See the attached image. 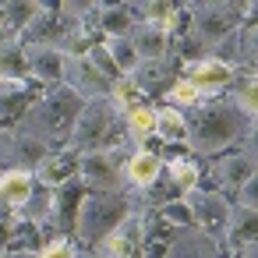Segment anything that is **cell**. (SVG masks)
Listing matches in <instances>:
<instances>
[{
	"label": "cell",
	"instance_id": "cell-17",
	"mask_svg": "<svg viewBox=\"0 0 258 258\" xmlns=\"http://www.w3.org/2000/svg\"><path fill=\"white\" fill-rule=\"evenodd\" d=\"M124 131H127L135 142L149 138V135L156 131V110H145V106H131V110H124Z\"/></svg>",
	"mask_w": 258,
	"mask_h": 258
},
{
	"label": "cell",
	"instance_id": "cell-11",
	"mask_svg": "<svg viewBox=\"0 0 258 258\" xmlns=\"http://www.w3.org/2000/svg\"><path fill=\"white\" fill-rule=\"evenodd\" d=\"M124 39L131 43V50L138 53V60H142V64L163 60V53H166V32H159V29L145 25V22H138V25H135Z\"/></svg>",
	"mask_w": 258,
	"mask_h": 258
},
{
	"label": "cell",
	"instance_id": "cell-1",
	"mask_svg": "<svg viewBox=\"0 0 258 258\" xmlns=\"http://www.w3.org/2000/svg\"><path fill=\"white\" fill-rule=\"evenodd\" d=\"M184 124H187V142L195 152H219L233 145L237 138H251L254 131V117L233 103L191 106V117H184Z\"/></svg>",
	"mask_w": 258,
	"mask_h": 258
},
{
	"label": "cell",
	"instance_id": "cell-22",
	"mask_svg": "<svg viewBox=\"0 0 258 258\" xmlns=\"http://www.w3.org/2000/svg\"><path fill=\"white\" fill-rule=\"evenodd\" d=\"M39 4H8L4 8V18H8V29L18 32V29H29L36 18H39Z\"/></svg>",
	"mask_w": 258,
	"mask_h": 258
},
{
	"label": "cell",
	"instance_id": "cell-20",
	"mask_svg": "<svg viewBox=\"0 0 258 258\" xmlns=\"http://www.w3.org/2000/svg\"><path fill=\"white\" fill-rule=\"evenodd\" d=\"M156 135L173 142V138H187V124H184V113L173 110V106H163L156 110Z\"/></svg>",
	"mask_w": 258,
	"mask_h": 258
},
{
	"label": "cell",
	"instance_id": "cell-5",
	"mask_svg": "<svg viewBox=\"0 0 258 258\" xmlns=\"http://www.w3.org/2000/svg\"><path fill=\"white\" fill-rule=\"evenodd\" d=\"M60 78H68V89H75L82 99H110L113 96V82L106 75H99L85 53H64Z\"/></svg>",
	"mask_w": 258,
	"mask_h": 258
},
{
	"label": "cell",
	"instance_id": "cell-28",
	"mask_svg": "<svg viewBox=\"0 0 258 258\" xmlns=\"http://www.w3.org/2000/svg\"><path fill=\"white\" fill-rule=\"evenodd\" d=\"M36 258H78V251H75L71 240H53L43 251H36Z\"/></svg>",
	"mask_w": 258,
	"mask_h": 258
},
{
	"label": "cell",
	"instance_id": "cell-29",
	"mask_svg": "<svg viewBox=\"0 0 258 258\" xmlns=\"http://www.w3.org/2000/svg\"><path fill=\"white\" fill-rule=\"evenodd\" d=\"M159 219H166V223H184V226H191V209L187 205H163L159 209Z\"/></svg>",
	"mask_w": 258,
	"mask_h": 258
},
{
	"label": "cell",
	"instance_id": "cell-2",
	"mask_svg": "<svg viewBox=\"0 0 258 258\" xmlns=\"http://www.w3.org/2000/svg\"><path fill=\"white\" fill-rule=\"evenodd\" d=\"M82 106H85V99H82L75 89L57 85L46 99H39L36 106L25 110L22 131H29L32 138H39L46 149H60V145H68V138H71V131H75V120H78V113H82Z\"/></svg>",
	"mask_w": 258,
	"mask_h": 258
},
{
	"label": "cell",
	"instance_id": "cell-8",
	"mask_svg": "<svg viewBox=\"0 0 258 258\" xmlns=\"http://www.w3.org/2000/svg\"><path fill=\"white\" fill-rule=\"evenodd\" d=\"M46 159H50V149H46L39 138H32L29 131L18 127V131L0 135V163H15V170L32 173V170H39Z\"/></svg>",
	"mask_w": 258,
	"mask_h": 258
},
{
	"label": "cell",
	"instance_id": "cell-4",
	"mask_svg": "<svg viewBox=\"0 0 258 258\" xmlns=\"http://www.w3.org/2000/svg\"><path fill=\"white\" fill-rule=\"evenodd\" d=\"M117 127H124V117L117 113V103L110 99H85L75 131H71V145L78 152H106L117 149Z\"/></svg>",
	"mask_w": 258,
	"mask_h": 258
},
{
	"label": "cell",
	"instance_id": "cell-18",
	"mask_svg": "<svg viewBox=\"0 0 258 258\" xmlns=\"http://www.w3.org/2000/svg\"><path fill=\"white\" fill-rule=\"evenodd\" d=\"M237 216H240V219H233V216H230V223H226L230 240L237 244V251L254 247V209H237Z\"/></svg>",
	"mask_w": 258,
	"mask_h": 258
},
{
	"label": "cell",
	"instance_id": "cell-10",
	"mask_svg": "<svg viewBox=\"0 0 258 258\" xmlns=\"http://www.w3.org/2000/svg\"><path fill=\"white\" fill-rule=\"evenodd\" d=\"M166 258H223V254H219L216 240H212L205 230L187 226V230H180V233L173 237V244H170Z\"/></svg>",
	"mask_w": 258,
	"mask_h": 258
},
{
	"label": "cell",
	"instance_id": "cell-7",
	"mask_svg": "<svg viewBox=\"0 0 258 258\" xmlns=\"http://www.w3.org/2000/svg\"><path fill=\"white\" fill-rule=\"evenodd\" d=\"M124 152L120 149H106V152H89L82 163H78V170H82V177L89 180V187L92 191H120V184H124Z\"/></svg>",
	"mask_w": 258,
	"mask_h": 258
},
{
	"label": "cell",
	"instance_id": "cell-33",
	"mask_svg": "<svg viewBox=\"0 0 258 258\" xmlns=\"http://www.w3.org/2000/svg\"><path fill=\"white\" fill-rule=\"evenodd\" d=\"M0 89H4V82H0Z\"/></svg>",
	"mask_w": 258,
	"mask_h": 258
},
{
	"label": "cell",
	"instance_id": "cell-23",
	"mask_svg": "<svg viewBox=\"0 0 258 258\" xmlns=\"http://www.w3.org/2000/svg\"><path fill=\"white\" fill-rule=\"evenodd\" d=\"M170 177H173V184H177L180 195H191L198 187V170L187 159H170Z\"/></svg>",
	"mask_w": 258,
	"mask_h": 258
},
{
	"label": "cell",
	"instance_id": "cell-9",
	"mask_svg": "<svg viewBox=\"0 0 258 258\" xmlns=\"http://www.w3.org/2000/svg\"><path fill=\"white\" fill-rule=\"evenodd\" d=\"M187 209H191V223H198V230H205L209 237L216 230H226L233 209L219 191H191L187 195Z\"/></svg>",
	"mask_w": 258,
	"mask_h": 258
},
{
	"label": "cell",
	"instance_id": "cell-30",
	"mask_svg": "<svg viewBox=\"0 0 258 258\" xmlns=\"http://www.w3.org/2000/svg\"><path fill=\"white\" fill-rule=\"evenodd\" d=\"M11 233H15V219L0 209V251H8L11 247Z\"/></svg>",
	"mask_w": 258,
	"mask_h": 258
},
{
	"label": "cell",
	"instance_id": "cell-19",
	"mask_svg": "<svg viewBox=\"0 0 258 258\" xmlns=\"http://www.w3.org/2000/svg\"><path fill=\"white\" fill-rule=\"evenodd\" d=\"M25 75H29V57H25L22 46L0 50V82H4V85H8V78L11 82H22Z\"/></svg>",
	"mask_w": 258,
	"mask_h": 258
},
{
	"label": "cell",
	"instance_id": "cell-16",
	"mask_svg": "<svg viewBox=\"0 0 258 258\" xmlns=\"http://www.w3.org/2000/svg\"><path fill=\"white\" fill-rule=\"evenodd\" d=\"M219 177H223L226 184H233V187H244V184H251V180H254V156H251V142H247V149H244V152H237V156H230V159H223V163H219Z\"/></svg>",
	"mask_w": 258,
	"mask_h": 258
},
{
	"label": "cell",
	"instance_id": "cell-3",
	"mask_svg": "<svg viewBox=\"0 0 258 258\" xmlns=\"http://www.w3.org/2000/svg\"><path fill=\"white\" fill-rule=\"evenodd\" d=\"M131 219V198L124 191H85L78 202L75 230L89 244H103L113 230Z\"/></svg>",
	"mask_w": 258,
	"mask_h": 258
},
{
	"label": "cell",
	"instance_id": "cell-15",
	"mask_svg": "<svg viewBox=\"0 0 258 258\" xmlns=\"http://www.w3.org/2000/svg\"><path fill=\"white\" fill-rule=\"evenodd\" d=\"M159 166H163V159H159L156 152L138 149V152L124 163V177H127L135 187H152V184H156V177H159Z\"/></svg>",
	"mask_w": 258,
	"mask_h": 258
},
{
	"label": "cell",
	"instance_id": "cell-21",
	"mask_svg": "<svg viewBox=\"0 0 258 258\" xmlns=\"http://www.w3.org/2000/svg\"><path fill=\"white\" fill-rule=\"evenodd\" d=\"M99 25H103L113 39H124V36L135 29V22H131V8H103V11H99Z\"/></svg>",
	"mask_w": 258,
	"mask_h": 258
},
{
	"label": "cell",
	"instance_id": "cell-24",
	"mask_svg": "<svg viewBox=\"0 0 258 258\" xmlns=\"http://www.w3.org/2000/svg\"><path fill=\"white\" fill-rule=\"evenodd\" d=\"M110 60H113V68H117V71H127V75H135V68L142 64L127 39H113V43H110Z\"/></svg>",
	"mask_w": 258,
	"mask_h": 258
},
{
	"label": "cell",
	"instance_id": "cell-6",
	"mask_svg": "<svg viewBox=\"0 0 258 258\" xmlns=\"http://www.w3.org/2000/svg\"><path fill=\"white\" fill-rule=\"evenodd\" d=\"M191 25H195L198 43H205V46L223 43L230 32L240 29V8H233V4H198Z\"/></svg>",
	"mask_w": 258,
	"mask_h": 258
},
{
	"label": "cell",
	"instance_id": "cell-27",
	"mask_svg": "<svg viewBox=\"0 0 258 258\" xmlns=\"http://www.w3.org/2000/svg\"><path fill=\"white\" fill-rule=\"evenodd\" d=\"M145 11V25H152V29H159V32H166L170 25H173V15H177V8L173 4H149V8H142Z\"/></svg>",
	"mask_w": 258,
	"mask_h": 258
},
{
	"label": "cell",
	"instance_id": "cell-32",
	"mask_svg": "<svg viewBox=\"0 0 258 258\" xmlns=\"http://www.w3.org/2000/svg\"><path fill=\"white\" fill-rule=\"evenodd\" d=\"M85 258H103V254H99V251H96V254H85Z\"/></svg>",
	"mask_w": 258,
	"mask_h": 258
},
{
	"label": "cell",
	"instance_id": "cell-12",
	"mask_svg": "<svg viewBox=\"0 0 258 258\" xmlns=\"http://www.w3.org/2000/svg\"><path fill=\"white\" fill-rule=\"evenodd\" d=\"M32 191H36V184H32V173H25V170H8L0 177V202L8 209H25Z\"/></svg>",
	"mask_w": 258,
	"mask_h": 258
},
{
	"label": "cell",
	"instance_id": "cell-25",
	"mask_svg": "<svg viewBox=\"0 0 258 258\" xmlns=\"http://www.w3.org/2000/svg\"><path fill=\"white\" fill-rule=\"evenodd\" d=\"M166 99L173 103V110H177V106H198V103H202V92H198L187 78H180V82H173V89L166 92Z\"/></svg>",
	"mask_w": 258,
	"mask_h": 258
},
{
	"label": "cell",
	"instance_id": "cell-14",
	"mask_svg": "<svg viewBox=\"0 0 258 258\" xmlns=\"http://www.w3.org/2000/svg\"><path fill=\"white\" fill-rule=\"evenodd\" d=\"M230 78H233V68L230 64H223L219 57L216 60H202V64H195V71H191V85L205 96V92H216V89H223V85H230Z\"/></svg>",
	"mask_w": 258,
	"mask_h": 258
},
{
	"label": "cell",
	"instance_id": "cell-31",
	"mask_svg": "<svg viewBox=\"0 0 258 258\" xmlns=\"http://www.w3.org/2000/svg\"><path fill=\"white\" fill-rule=\"evenodd\" d=\"M11 258H36V251H29V247H22V251H15Z\"/></svg>",
	"mask_w": 258,
	"mask_h": 258
},
{
	"label": "cell",
	"instance_id": "cell-26",
	"mask_svg": "<svg viewBox=\"0 0 258 258\" xmlns=\"http://www.w3.org/2000/svg\"><path fill=\"white\" fill-rule=\"evenodd\" d=\"M25 209H29V219H36V223L46 219V216L53 212V191H50V187H36Z\"/></svg>",
	"mask_w": 258,
	"mask_h": 258
},
{
	"label": "cell",
	"instance_id": "cell-13",
	"mask_svg": "<svg viewBox=\"0 0 258 258\" xmlns=\"http://www.w3.org/2000/svg\"><path fill=\"white\" fill-rule=\"evenodd\" d=\"M25 57H29V75H39L43 82H60L64 50H53V46H29Z\"/></svg>",
	"mask_w": 258,
	"mask_h": 258
}]
</instances>
